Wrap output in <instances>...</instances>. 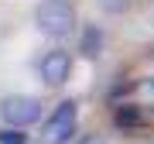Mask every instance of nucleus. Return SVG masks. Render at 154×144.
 <instances>
[{"instance_id":"f257e3e1","label":"nucleus","mask_w":154,"mask_h":144,"mask_svg":"<svg viewBox=\"0 0 154 144\" xmlns=\"http://www.w3.org/2000/svg\"><path fill=\"white\" fill-rule=\"evenodd\" d=\"M34 24L48 38H65L75 28V7L69 0H41L34 11Z\"/></svg>"},{"instance_id":"f03ea898","label":"nucleus","mask_w":154,"mask_h":144,"mask_svg":"<svg viewBox=\"0 0 154 144\" xmlns=\"http://www.w3.org/2000/svg\"><path fill=\"white\" fill-rule=\"evenodd\" d=\"M0 117L7 127H28V124L41 120V103L34 96H7L0 103Z\"/></svg>"},{"instance_id":"7ed1b4c3","label":"nucleus","mask_w":154,"mask_h":144,"mask_svg":"<svg viewBox=\"0 0 154 144\" xmlns=\"http://www.w3.org/2000/svg\"><path fill=\"white\" fill-rule=\"evenodd\" d=\"M72 130H75V103H72V100H62L55 106V113L48 117V124H45V134H48L55 144H62Z\"/></svg>"},{"instance_id":"20e7f679","label":"nucleus","mask_w":154,"mask_h":144,"mask_svg":"<svg viewBox=\"0 0 154 144\" xmlns=\"http://www.w3.org/2000/svg\"><path fill=\"white\" fill-rule=\"evenodd\" d=\"M38 72H41V79H45L48 86H62V83H69V76H72V58H69V52H62V48L48 52V55L41 58Z\"/></svg>"},{"instance_id":"39448f33","label":"nucleus","mask_w":154,"mask_h":144,"mask_svg":"<svg viewBox=\"0 0 154 144\" xmlns=\"http://www.w3.org/2000/svg\"><path fill=\"white\" fill-rule=\"evenodd\" d=\"M79 52H82L86 58H99V52H103V31L96 28V24H89L82 31V41H79Z\"/></svg>"},{"instance_id":"423d86ee","label":"nucleus","mask_w":154,"mask_h":144,"mask_svg":"<svg viewBox=\"0 0 154 144\" xmlns=\"http://www.w3.org/2000/svg\"><path fill=\"white\" fill-rule=\"evenodd\" d=\"M113 124H116L120 130H134V127H140V110H137V106H130V103H127V106H116Z\"/></svg>"},{"instance_id":"0eeeda50","label":"nucleus","mask_w":154,"mask_h":144,"mask_svg":"<svg viewBox=\"0 0 154 144\" xmlns=\"http://www.w3.org/2000/svg\"><path fill=\"white\" fill-rule=\"evenodd\" d=\"M0 144H28V134H21V127H4L0 130Z\"/></svg>"},{"instance_id":"6e6552de","label":"nucleus","mask_w":154,"mask_h":144,"mask_svg":"<svg viewBox=\"0 0 154 144\" xmlns=\"http://www.w3.org/2000/svg\"><path fill=\"white\" fill-rule=\"evenodd\" d=\"M96 7L103 14H123L127 7H130V0H96Z\"/></svg>"},{"instance_id":"1a4fd4ad","label":"nucleus","mask_w":154,"mask_h":144,"mask_svg":"<svg viewBox=\"0 0 154 144\" xmlns=\"http://www.w3.org/2000/svg\"><path fill=\"white\" fill-rule=\"evenodd\" d=\"M79 144H106V141H103V137H82Z\"/></svg>"},{"instance_id":"9d476101","label":"nucleus","mask_w":154,"mask_h":144,"mask_svg":"<svg viewBox=\"0 0 154 144\" xmlns=\"http://www.w3.org/2000/svg\"><path fill=\"white\" fill-rule=\"evenodd\" d=\"M151 89H154V79H151Z\"/></svg>"}]
</instances>
